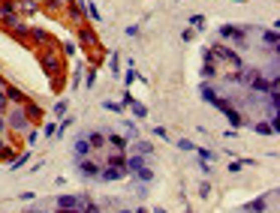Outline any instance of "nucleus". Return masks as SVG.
Wrapping results in <instances>:
<instances>
[{
    "label": "nucleus",
    "instance_id": "nucleus-1",
    "mask_svg": "<svg viewBox=\"0 0 280 213\" xmlns=\"http://www.w3.org/2000/svg\"><path fill=\"white\" fill-rule=\"evenodd\" d=\"M39 63H42V69L48 72V78H63V72H66V66H63V57L57 54L54 42H51L48 48H39Z\"/></svg>",
    "mask_w": 280,
    "mask_h": 213
},
{
    "label": "nucleus",
    "instance_id": "nucleus-2",
    "mask_svg": "<svg viewBox=\"0 0 280 213\" xmlns=\"http://www.w3.org/2000/svg\"><path fill=\"white\" fill-rule=\"evenodd\" d=\"M78 45H81L90 57H100V54H103L100 39H97V30H94L90 24H81V27H78Z\"/></svg>",
    "mask_w": 280,
    "mask_h": 213
},
{
    "label": "nucleus",
    "instance_id": "nucleus-3",
    "mask_svg": "<svg viewBox=\"0 0 280 213\" xmlns=\"http://www.w3.org/2000/svg\"><path fill=\"white\" fill-rule=\"evenodd\" d=\"M3 117H6V126H9V129H15V132H27V123H30V120H27V114H24L21 105H15V108L9 105V111H6Z\"/></svg>",
    "mask_w": 280,
    "mask_h": 213
},
{
    "label": "nucleus",
    "instance_id": "nucleus-4",
    "mask_svg": "<svg viewBox=\"0 0 280 213\" xmlns=\"http://www.w3.org/2000/svg\"><path fill=\"white\" fill-rule=\"evenodd\" d=\"M211 54H214V60H226V63H232L235 69H244V60L232 51V48H226L223 42H217V45H211Z\"/></svg>",
    "mask_w": 280,
    "mask_h": 213
},
{
    "label": "nucleus",
    "instance_id": "nucleus-5",
    "mask_svg": "<svg viewBox=\"0 0 280 213\" xmlns=\"http://www.w3.org/2000/svg\"><path fill=\"white\" fill-rule=\"evenodd\" d=\"M220 39H229V42H238V45H247V27H235V24H223L217 30Z\"/></svg>",
    "mask_w": 280,
    "mask_h": 213
},
{
    "label": "nucleus",
    "instance_id": "nucleus-6",
    "mask_svg": "<svg viewBox=\"0 0 280 213\" xmlns=\"http://www.w3.org/2000/svg\"><path fill=\"white\" fill-rule=\"evenodd\" d=\"M214 105L220 108V114H223V117H226V120H229V123H232L235 129H238V126L244 123V117H241V114L235 111V105H232L229 99H223V96H217V102H214Z\"/></svg>",
    "mask_w": 280,
    "mask_h": 213
},
{
    "label": "nucleus",
    "instance_id": "nucleus-7",
    "mask_svg": "<svg viewBox=\"0 0 280 213\" xmlns=\"http://www.w3.org/2000/svg\"><path fill=\"white\" fill-rule=\"evenodd\" d=\"M247 87H253L256 93H271V90H277V78H271V81H268L262 72H256V75H253V81H250Z\"/></svg>",
    "mask_w": 280,
    "mask_h": 213
},
{
    "label": "nucleus",
    "instance_id": "nucleus-8",
    "mask_svg": "<svg viewBox=\"0 0 280 213\" xmlns=\"http://www.w3.org/2000/svg\"><path fill=\"white\" fill-rule=\"evenodd\" d=\"M81 204H84V195H60V198H54L57 210H81Z\"/></svg>",
    "mask_w": 280,
    "mask_h": 213
},
{
    "label": "nucleus",
    "instance_id": "nucleus-9",
    "mask_svg": "<svg viewBox=\"0 0 280 213\" xmlns=\"http://www.w3.org/2000/svg\"><path fill=\"white\" fill-rule=\"evenodd\" d=\"M63 12H66V18H69L75 27H81V24H84V6H81V0H69Z\"/></svg>",
    "mask_w": 280,
    "mask_h": 213
},
{
    "label": "nucleus",
    "instance_id": "nucleus-10",
    "mask_svg": "<svg viewBox=\"0 0 280 213\" xmlns=\"http://www.w3.org/2000/svg\"><path fill=\"white\" fill-rule=\"evenodd\" d=\"M18 15V6H15V0H0V27H6L12 18Z\"/></svg>",
    "mask_w": 280,
    "mask_h": 213
},
{
    "label": "nucleus",
    "instance_id": "nucleus-11",
    "mask_svg": "<svg viewBox=\"0 0 280 213\" xmlns=\"http://www.w3.org/2000/svg\"><path fill=\"white\" fill-rule=\"evenodd\" d=\"M27 36H30V45H36V48H48V45L54 42V39H51L45 30H39V27H36V30H27Z\"/></svg>",
    "mask_w": 280,
    "mask_h": 213
},
{
    "label": "nucleus",
    "instance_id": "nucleus-12",
    "mask_svg": "<svg viewBox=\"0 0 280 213\" xmlns=\"http://www.w3.org/2000/svg\"><path fill=\"white\" fill-rule=\"evenodd\" d=\"M78 174H84V177H100V162L78 159Z\"/></svg>",
    "mask_w": 280,
    "mask_h": 213
},
{
    "label": "nucleus",
    "instance_id": "nucleus-13",
    "mask_svg": "<svg viewBox=\"0 0 280 213\" xmlns=\"http://www.w3.org/2000/svg\"><path fill=\"white\" fill-rule=\"evenodd\" d=\"M3 30H9V33H15V36H27V24L21 21V15H15V18H12Z\"/></svg>",
    "mask_w": 280,
    "mask_h": 213
},
{
    "label": "nucleus",
    "instance_id": "nucleus-14",
    "mask_svg": "<svg viewBox=\"0 0 280 213\" xmlns=\"http://www.w3.org/2000/svg\"><path fill=\"white\" fill-rule=\"evenodd\" d=\"M3 93H6V99H9V102H15V105H24V102H27V96H24L18 87H12V84H6V87H3Z\"/></svg>",
    "mask_w": 280,
    "mask_h": 213
},
{
    "label": "nucleus",
    "instance_id": "nucleus-15",
    "mask_svg": "<svg viewBox=\"0 0 280 213\" xmlns=\"http://www.w3.org/2000/svg\"><path fill=\"white\" fill-rule=\"evenodd\" d=\"M21 108H24V114H27V120H33V123H39V120H42V108H39L36 102H24Z\"/></svg>",
    "mask_w": 280,
    "mask_h": 213
},
{
    "label": "nucleus",
    "instance_id": "nucleus-16",
    "mask_svg": "<svg viewBox=\"0 0 280 213\" xmlns=\"http://www.w3.org/2000/svg\"><path fill=\"white\" fill-rule=\"evenodd\" d=\"M66 3H69V0H45L42 9H45V15H57V12L66 9Z\"/></svg>",
    "mask_w": 280,
    "mask_h": 213
},
{
    "label": "nucleus",
    "instance_id": "nucleus-17",
    "mask_svg": "<svg viewBox=\"0 0 280 213\" xmlns=\"http://www.w3.org/2000/svg\"><path fill=\"white\" fill-rule=\"evenodd\" d=\"M124 174H127L124 168H112V165H106V168H100V177H103V180H121Z\"/></svg>",
    "mask_w": 280,
    "mask_h": 213
},
{
    "label": "nucleus",
    "instance_id": "nucleus-18",
    "mask_svg": "<svg viewBox=\"0 0 280 213\" xmlns=\"http://www.w3.org/2000/svg\"><path fill=\"white\" fill-rule=\"evenodd\" d=\"M72 153H75V162H78V159H84V156L90 153V144H87V138H78V141H75V147H72Z\"/></svg>",
    "mask_w": 280,
    "mask_h": 213
},
{
    "label": "nucleus",
    "instance_id": "nucleus-19",
    "mask_svg": "<svg viewBox=\"0 0 280 213\" xmlns=\"http://www.w3.org/2000/svg\"><path fill=\"white\" fill-rule=\"evenodd\" d=\"M142 168H145V156H127V171L139 174Z\"/></svg>",
    "mask_w": 280,
    "mask_h": 213
},
{
    "label": "nucleus",
    "instance_id": "nucleus-20",
    "mask_svg": "<svg viewBox=\"0 0 280 213\" xmlns=\"http://www.w3.org/2000/svg\"><path fill=\"white\" fill-rule=\"evenodd\" d=\"M109 144H112L118 153H124V147H127V135H118V132H112V135H109Z\"/></svg>",
    "mask_w": 280,
    "mask_h": 213
},
{
    "label": "nucleus",
    "instance_id": "nucleus-21",
    "mask_svg": "<svg viewBox=\"0 0 280 213\" xmlns=\"http://www.w3.org/2000/svg\"><path fill=\"white\" fill-rule=\"evenodd\" d=\"M87 144H90V147H103V144H106V135H103L100 129H94V132H87Z\"/></svg>",
    "mask_w": 280,
    "mask_h": 213
},
{
    "label": "nucleus",
    "instance_id": "nucleus-22",
    "mask_svg": "<svg viewBox=\"0 0 280 213\" xmlns=\"http://www.w3.org/2000/svg\"><path fill=\"white\" fill-rule=\"evenodd\" d=\"M151 153H154L151 141H136V156H151Z\"/></svg>",
    "mask_w": 280,
    "mask_h": 213
},
{
    "label": "nucleus",
    "instance_id": "nucleus-23",
    "mask_svg": "<svg viewBox=\"0 0 280 213\" xmlns=\"http://www.w3.org/2000/svg\"><path fill=\"white\" fill-rule=\"evenodd\" d=\"M109 165H112V168H124V171H127V156H124V153H115V156H109Z\"/></svg>",
    "mask_w": 280,
    "mask_h": 213
},
{
    "label": "nucleus",
    "instance_id": "nucleus-24",
    "mask_svg": "<svg viewBox=\"0 0 280 213\" xmlns=\"http://www.w3.org/2000/svg\"><path fill=\"white\" fill-rule=\"evenodd\" d=\"M244 210H247V213H262V210H265V198H256V201L244 204Z\"/></svg>",
    "mask_w": 280,
    "mask_h": 213
},
{
    "label": "nucleus",
    "instance_id": "nucleus-25",
    "mask_svg": "<svg viewBox=\"0 0 280 213\" xmlns=\"http://www.w3.org/2000/svg\"><path fill=\"white\" fill-rule=\"evenodd\" d=\"M262 42L271 45V48H277V30H265V33H262Z\"/></svg>",
    "mask_w": 280,
    "mask_h": 213
},
{
    "label": "nucleus",
    "instance_id": "nucleus-26",
    "mask_svg": "<svg viewBox=\"0 0 280 213\" xmlns=\"http://www.w3.org/2000/svg\"><path fill=\"white\" fill-rule=\"evenodd\" d=\"M202 99H205V102H217V93H214L211 84H202Z\"/></svg>",
    "mask_w": 280,
    "mask_h": 213
},
{
    "label": "nucleus",
    "instance_id": "nucleus-27",
    "mask_svg": "<svg viewBox=\"0 0 280 213\" xmlns=\"http://www.w3.org/2000/svg\"><path fill=\"white\" fill-rule=\"evenodd\" d=\"M130 105H133V114H136V117H148V108H145L142 102H136V99H133Z\"/></svg>",
    "mask_w": 280,
    "mask_h": 213
},
{
    "label": "nucleus",
    "instance_id": "nucleus-28",
    "mask_svg": "<svg viewBox=\"0 0 280 213\" xmlns=\"http://www.w3.org/2000/svg\"><path fill=\"white\" fill-rule=\"evenodd\" d=\"M9 105H12V102L6 99V93H3V87H0V117H3L6 111H9Z\"/></svg>",
    "mask_w": 280,
    "mask_h": 213
},
{
    "label": "nucleus",
    "instance_id": "nucleus-29",
    "mask_svg": "<svg viewBox=\"0 0 280 213\" xmlns=\"http://www.w3.org/2000/svg\"><path fill=\"white\" fill-rule=\"evenodd\" d=\"M253 129H256L259 135H274V132H271V123H256Z\"/></svg>",
    "mask_w": 280,
    "mask_h": 213
},
{
    "label": "nucleus",
    "instance_id": "nucleus-30",
    "mask_svg": "<svg viewBox=\"0 0 280 213\" xmlns=\"http://www.w3.org/2000/svg\"><path fill=\"white\" fill-rule=\"evenodd\" d=\"M136 177H139L142 183H151V180H154V174H151V168H142V171H139Z\"/></svg>",
    "mask_w": 280,
    "mask_h": 213
},
{
    "label": "nucleus",
    "instance_id": "nucleus-31",
    "mask_svg": "<svg viewBox=\"0 0 280 213\" xmlns=\"http://www.w3.org/2000/svg\"><path fill=\"white\" fill-rule=\"evenodd\" d=\"M12 156H15V150H12V147H9V144H6V147H3V150H0V162H9V159H12Z\"/></svg>",
    "mask_w": 280,
    "mask_h": 213
},
{
    "label": "nucleus",
    "instance_id": "nucleus-32",
    "mask_svg": "<svg viewBox=\"0 0 280 213\" xmlns=\"http://www.w3.org/2000/svg\"><path fill=\"white\" fill-rule=\"evenodd\" d=\"M178 147H181V150H187V153H190V150H196V144H193V141H187V138H181V141H178Z\"/></svg>",
    "mask_w": 280,
    "mask_h": 213
},
{
    "label": "nucleus",
    "instance_id": "nucleus-33",
    "mask_svg": "<svg viewBox=\"0 0 280 213\" xmlns=\"http://www.w3.org/2000/svg\"><path fill=\"white\" fill-rule=\"evenodd\" d=\"M196 156H199L202 162H211V159H214V153H211V150H196Z\"/></svg>",
    "mask_w": 280,
    "mask_h": 213
},
{
    "label": "nucleus",
    "instance_id": "nucleus-34",
    "mask_svg": "<svg viewBox=\"0 0 280 213\" xmlns=\"http://www.w3.org/2000/svg\"><path fill=\"white\" fill-rule=\"evenodd\" d=\"M24 162H27V153H18V156H15V159H12V168H21V165H24Z\"/></svg>",
    "mask_w": 280,
    "mask_h": 213
},
{
    "label": "nucleus",
    "instance_id": "nucleus-35",
    "mask_svg": "<svg viewBox=\"0 0 280 213\" xmlns=\"http://www.w3.org/2000/svg\"><path fill=\"white\" fill-rule=\"evenodd\" d=\"M66 108H69V105H66V102H63V99H60V102H57V105H54V114H66Z\"/></svg>",
    "mask_w": 280,
    "mask_h": 213
},
{
    "label": "nucleus",
    "instance_id": "nucleus-36",
    "mask_svg": "<svg viewBox=\"0 0 280 213\" xmlns=\"http://www.w3.org/2000/svg\"><path fill=\"white\" fill-rule=\"evenodd\" d=\"M103 108H109V111H124V105H118V102H103Z\"/></svg>",
    "mask_w": 280,
    "mask_h": 213
},
{
    "label": "nucleus",
    "instance_id": "nucleus-37",
    "mask_svg": "<svg viewBox=\"0 0 280 213\" xmlns=\"http://www.w3.org/2000/svg\"><path fill=\"white\" fill-rule=\"evenodd\" d=\"M190 24H193V27H202V24H205V18H202V15H193V18H190Z\"/></svg>",
    "mask_w": 280,
    "mask_h": 213
},
{
    "label": "nucleus",
    "instance_id": "nucleus-38",
    "mask_svg": "<svg viewBox=\"0 0 280 213\" xmlns=\"http://www.w3.org/2000/svg\"><path fill=\"white\" fill-rule=\"evenodd\" d=\"M63 54H75V42H63Z\"/></svg>",
    "mask_w": 280,
    "mask_h": 213
},
{
    "label": "nucleus",
    "instance_id": "nucleus-39",
    "mask_svg": "<svg viewBox=\"0 0 280 213\" xmlns=\"http://www.w3.org/2000/svg\"><path fill=\"white\" fill-rule=\"evenodd\" d=\"M124 129H127V138H136V126L133 123H124Z\"/></svg>",
    "mask_w": 280,
    "mask_h": 213
},
{
    "label": "nucleus",
    "instance_id": "nucleus-40",
    "mask_svg": "<svg viewBox=\"0 0 280 213\" xmlns=\"http://www.w3.org/2000/svg\"><path fill=\"white\" fill-rule=\"evenodd\" d=\"M45 135H48V138H51V135H57V126H54V123H48V126H45Z\"/></svg>",
    "mask_w": 280,
    "mask_h": 213
},
{
    "label": "nucleus",
    "instance_id": "nucleus-41",
    "mask_svg": "<svg viewBox=\"0 0 280 213\" xmlns=\"http://www.w3.org/2000/svg\"><path fill=\"white\" fill-rule=\"evenodd\" d=\"M154 135H157V138H169V132H166L163 126H157V129H154Z\"/></svg>",
    "mask_w": 280,
    "mask_h": 213
},
{
    "label": "nucleus",
    "instance_id": "nucleus-42",
    "mask_svg": "<svg viewBox=\"0 0 280 213\" xmlns=\"http://www.w3.org/2000/svg\"><path fill=\"white\" fill-rule=\"evenodd\" d=\"M9 132V126H6V117H0V135H6Z\"/></svg>",
    "mask_w": 280,
    "mask_h": 213
},
{
    "label": "nucleus",
    "instance_id": "nucleus-43",
    "mask_svg": "<svg viewBox=\"0 0 280 213\" xmlns=\"http://www.w3.org/2000/svg\"><path fill=\"white\" fill-rule=\"evenodd\" d=\"M136 213H151V210H148V207H139V210H136Z\"/></svg>",
    "mask_w": 280,
    "mask_h": 213
},
{
    "label": "nucleus",
    "instance_id": "nucleus-44",
    "mask_svg": "<svg viewBox=\"0 0 280 213\" xmlns=\"http://www.w3.org/2000/svg\"><path fill=\"white\" fill-rule=\"evenodd\" d=\"M3 147H6V141H3V135H0V150H3Z\"/></svg>",
    "mask_w": 280,
    "mask_h": 213
},
{
    "label": "nucleus",
    "instance_id": "nucleus-45",
    "mask_svg": "<svg viewBox=\"0 0 280 213\" xmlns=\"http://www.w3.org/2000/svg\"><path fill=\"white\" fill-rule=\"evenodd\" d=\"M118 213H136V210H118Z\"/></svg>",
    "mask_w": 280,
    "mask_h": 213
}]
</instances>
